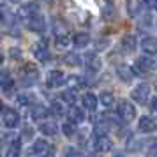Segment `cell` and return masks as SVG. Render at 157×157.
<instances>
[{
    "label": "cell",
    "mask_w": 157,
    "mask_h": 157,
    "mask_svg": "<svg viewBox=\"0 0 157 157\" xmlns=\"http://www.w3.org/2000/svg\"><path fill=\"white\" fill-rule=\"evenodd\" d=\"M83 106H85L86 111H95V108H97V97L90 92L85 94L83 95Z\"/></svg>",
    "instance_id": "obj_17"
},
{
    "label": "cell",
    "mask_w": 157,
    "mask_h": 157,
    "mask_svg": "<svg viewBox=\"0 0 157 157\" xmlns=\"http://www.w3.org/2000/svg\"><path fill=\"white\" fill-rule=\"evenodd\" d=\"M69 120H71V124H81L85 120V111L78 106H71V109H69Z\"/></svg>",
    "instance_id": "obj_14"
},
{
    "label": "cell",
    "mask_w": 157,
    "mask_h": 157,
    "mask_svg": "<svg viewBox=\"0 0 157 157\" xmlns=\"http://www.w3.org/2000/svg\"><path fill=\"white\" fill-rule=\"evenodd\" d=\"M113 157H129V155H125V154H122V152H117V154H113Z\"/></svg>",
    "instance_id": "obj_39"
},
{
    "label": "cell",
    "mask_w": 157,
    "mask_h": 157,
    "mask_svg": "<svg viewBox=\"0 0 157 157\" xmlns=\"http://www.w3.org/2000/svg\"><path fill=\"white\" fill-rule=\"evenodd\" d=\"M65 81L71 85V90H72V88H74V90H78V88H83V86H85V83H86V81L81 78V76H71V78L65 79Z\"/></svg>",
    "instance_id": "obj_22"
},
{
    "label": "cell",
    "mask_w": 157,
    "mask_h": 157,
    "mask_svg": "<svg viewBox=\"0 0 157 157\" xmlns=\"http://www.w3.org/2000/svg\"><path fill=\"white\" fill-rule=\"evenodd\" d=\"M101 102L104 104V106H111L115 102V97L111 92H101Z\"/></svg>",
    "instance_id": "obj_29"
},
{
    "label": "cell",
    "mask_w": 157,
    "mask_h": 157,
    "mask_svg": "<svg viewBox=\"0 0 157 157\" xmlns=\"http://www.w3.org/2000/svg\"><path fill=\"white\" fill-rule=\"evenodd\" d=\"M127 148L131 150V152H140V150L143 148L141 140H138V138H131V140L127 141Z\"/></svg>",
    "instance_id": "obj_25"
},
{
    "label": "cell",
    "mask_w": 157,
    "mask_h": 157,
    "mask_svg": "<svg viewBox=\"0 0 157 157\" xmlns=\"http://www.w3.org/2000/svg\"><path fill=\"white\" fill-rule=\"evenodd\" d=\"M141 48L147 55H157V39L155 37H145L141 43Z\"/></svg>",
    "instance_id": "obj_11"
},
{
    "label": "cell",
    "mask_w": 157,
    "mask_h": 157,
    "mask_svg": "<svg viewBox=\"0 0 157 157\" xmlns=\"http://www.w3.org/2000/svg\"><path fill=\"white\" fill-rule=\"evenodd\" d=\"M46 115H48V109L43 104H36V106L30 109V117L34 120H43V118H46Z\"/></svg>",
    "instance_id": "obj_18"
},
{
    "label": "cell",
    "mask_w": 157,
    "mask_h": 157,
    "mask_svg": "<svg viewBox=\"0 0 157 157\" xmlns=\"http://www.w3.org/2000/svg\"><path fill=\"white\" fill-rule=\"evenodd\" d=\"M154 67H155V62H154V58L148 57V55L140 57L134 64V69H138V72H148V71H152Z\"/></svg>",
    "instance_id": "obj_7"
},
{
    "label": "cell",
    "mask_w": 157,
    "mask_h": 157,
    "mask_svg": "<svg viewBox=\"0 0 157 157\" xmlns=\"http://www.w3.org/2000/svg\"><path fill=\"white\" fill-rule=\"evenodd\" d=\"M64 157H83V154L79 152V150L72 148V147H67L64 150Z\"/></svg>",
    "instance_id": "obj_32"
},
{
    "label": "cell",
    "mask_w": 157,
    "mask_h": 157,
    "mask_svg": "<svg viewBox=\"0 0 157 157\" xmlns=\"http://www.w3.org/2000/svg\"><path fill=\"white\" fill-rule=\"evenodd\" d=\"M13 2H20V0H13Z\"/></svg>",
    "instance_id": "obj_43"
},
{
    "label": "cell",
    "mask_w": 157,
    "mask_h": 157,
    "mask_svg": "<svg viewBox=\"0 0 157 157\" xmlns=\"http://www.w3.org/2000/svg\"><path fill=\"white\" fill-rule=\"evenodd\" d=\"M25 23H27L29 30H32V32H44V29H46V21L39 13H32Z\"/></svg>",
    "instance_id": "obj_3"
},
{
    "label": "cell",
    "mask_w": 157,
    "mask_h": 157,
    "mask_svg": "<svg viewBox=\"0 0 157 157\" xmlns=\"http://www.w3.org/2000/svg\"><path fill=\"white\" fill-rule=\"evenodd\" d=\"M69 44V39L67 37H57V46L58 48H65Z\"/></svg>",
    "instance_id": "obj_36"
},
{
    "label": "cell",
    "mask_w": 157,
    "mask_h": 157,
    "mask_svg": "<svg viewBox=\"0 0 157 157\" xmlns=\"http://www.w3.org/2000/svg\"><path fill=\"white\" fill-rule=\"evenodd\" d=\"M85 64L90 71H99L101 67H102V60H101V57L97 53H88L85 58Z\"/></svg>",
    "instance_id": "obj_10"
},
{
    "label": "cell",
    "mask_w": 157,
    "mask_h": 157,
    "mask_svg": "<svg viewBox=\"0 0 157 157\" xmlns=\"http://www.w3.org/2000/svg\"><path fill=\"white\" fill-rule=\"evenodd\" d=\"M64 83H65V76H64V72H60V71H51L48 74V78H46V85L50 88H58Z\"/></svg>",
    "instance_id": "obj_8"
},
{
    "label": "cell",
    "mask_w": 157,
    "mask_h": 157,
    "mask_svg": "<svg viewBox=\"0 0 157 157\" xmlns=\"http://www.w3.org/2000/svg\"><path fill=\"white\" fill-rule=\"evenodd\" d=\"M109 124H106V122H97L95 124V127H94V132H95V136L97 138H101V136H106L108 131H109V127H108Z\"/></svg>",
    "instance_id": "obj_24"
},
{
    "label": "cell",
    "mask_w": 157,
    "mask_h": 157,
    "mask_svg": "<svg viewBox=\"0 0 157 157\" xmlns=\"http://www.w3.org/2000/svg\"><path fill=\"white\" fill-rule=\"evenodd\" d=\"M143 9V4L141 0H127V13L129 16H138L141 13Z\"/></svg>",
    "instance_id": "obj_19"
},
{
    "label": "cell",
    "mask_w": 157,
    "mask_h": 157,
    "mask_svg": "<svg viewBox=\"0 0 157 157\" xmlns=\"http://www.w3.org/2000/svg\"><path fill=\"white\" fill-rule=\"evenodd\" d=\"M145 155L148 157H157V138H150L145 143Z\"/></svg>",
    "instance_id": "obj_21"
},
{
    "label": "cell",
    "mask_w": 157,
    "mask_h": 157,
    "mask_svg": "<svg viewBox=\"0 0 157 157\" xmlns=\"http://www.w3.org/2000/svg\"><path fill=\"white\" fill-rule=\"evenodd\" d=\"M154 7H155V11H157V2H155V6H154Z\"/></svg>",
    "instance_id": "obj_42"
},
{
    "label": "cell",
    "mask_w": 157,
    "mask_h": 157,
    "mask_svg": "<svg viewBox=\"0 0 157 157\" xmlns=\"http://www.w3.org/2000/svg\"><path fill=\"white\" fill-rule=\"evenodd\" d=\"M60 97H62L64 102L74 104V101H76V94H74V90H64V92L60 94Z\"/></svg>",
    "instance_id": "obj_28"
},
{
    "label": "cell",
    "mask_w": 157,
    "mask_h": 157,
    "mask_svg": "<svg viewBox=\"0 0 157 157\" xmlns=\"http://www.w3.org/2000/svg\"><path fill=\"white\" fill-rule=\"evenodd\" d=\"M9 53H11V58H16V60L21 58V50H20V48H11Z\"/></svg>",
    "instance_id": "obj_35"
},
{
    "label": "cell",
    "mask_w": 157,
    "mask_h": 157,
    "mask_svg": "<svg viewBox=\"0 0 157 157\" xmlns=\"http://www.w3.org/2000/svg\"><path fill=\"white\" fill-rule=\"evenodd\" d=\"M39 131H41L44 136H55L58 132V125L55 122L48 120V122H43V124L39 125Z\"/></svg>",
    "instance_id": "obj_15"
},
{
    "label": "cell",
    "mask_w": 157,
    "mask_h": 157,
    "mask_svg": "<svg viewBox=\"0 0 157 157\" xmlns=\"http://www.w3.org/2000/svg\"><path fill=\"white\" fill-rule=\"evenodd\" d=\"M122 46H124V50L125 51H132L136 50V39H134V36H125L124 37V41H122Z\"/></svg>",
    "instance_id": "obj_23"
},
{
    "label": "cell",
    "mask_w": 157,
    "mask_h": 157,
    "mask_svg": "<svg viewBox=\"0 0 157 157\" xmlns=\"http://www.w3.org/2000/svg\"><path fill=\"white\" fill-rule=\"evenodd\" d=\"M50 111H51L53 117H62V115H64V108H62V104H60L58 101H53L51 106H50Z\"/></svg>",
    "instance_id": "obj_27"
},
{
    "label": "cell",
    "mask_w": 157,
    "mask_h": 157,
    "mask_svg": "<svg viewBox=\"0 0 157 157\" xmlns=\"http://www.w3.org/2000/svg\"><path fill=\"white\" fill-rule=\"evenodd\" d=\"M0 111H2V101H0Z\"/></svg>",
    "instance_id": "obj_41"
},
{
    "label": "cell",
    "mask_w": 157,
    "mask_h": 157,
    "mask_svg": "<svg viewBox=\"0 0 157 157\" xmlns=\"http://www.w3.org/2000/svg\"><path fill=\"white\" fill-rule=\"evenodd\" d=\"M2 120H4V124H6V127L14 129L16 125L20 124V115H18V111H14V109L6 108L4 113H2Z\"/></svg>",
    "instance_id": "obj_5"
},
{
    "label": "cell",
    "mask_w": 157,
    "mask_h": 157,
    "mask_svg": "<svg viewBox=\"0 0 157 157\" xmlns=\"http://www.w3.org/2000/svg\"><path fill=\"white\" fill-rule=\"evenodd\" d=\"M152 109H154V111L157 113V97H155L154 101H152Z\"/></svg>",
    "instance_id": "obj_38"
},
{
    "label": "cell",
    "mask_w": 157,
    "mask_h": 157,
    "mask_svg": "<svg viewBox=\"0 0 157 157\" xmlns=\"http://www.w3.org/2000/svg\"><path fill=\"white\" fill-rule=\"evenodd\" d=\"M117 74H118V78H120L122 81H125V83H131V81H132V78H134V72H132V69H131V67H127V65H120V67L117 69Z\"/></svg>",
    "instance_id": "obj_16"
},
{
    "label": "cell",
    "mask_w": 157,
    "mask_h": 157,
    "mask_svg": "<svg viewBox=\"0 0 157 157\" xmlns=\"http://www.w3.org/2000/svg\"><path fill=\"white\" fill-rule=\"evenodd\" d=\"M148 95H150V86L147 85V83H141V85H138L134 90L131 92V97H132L136 102H140V104L147 102Z\"/></svg>",
    "instance_id": "obj_4"
},
{
    "label": "cell",
    "mask_w": 157,
    "mask_h": 157,
    "mask_svg": "<svg viewBox=\"0 0 157 157\" xmlns=\"http://www.w3.org/2000/svg\"><path fill=\"white\" fill-rule=\"evenodd\" d=\"M88 43H90V36L85 34V32H79V34H76V36L72 37V44L78 46V48H85Z\"/></svg>",
    "instance_id": "obj_20"
},
{
    "label": "cell",
    "mask_w": 157,
    "mask_h": 157,
    "mask_svg": "<svg viewBox=\"0 0 157 157\" xmlns=\"http://www.w3.org/2000/svg\"><path fill=\"white\" fill-rule=\"evenodd\" d=\"M64 62L67 65H79L81 64V58H79L78 53H69V55H65Z\"/></svg>",
    "instance_id": "obj_26"
},
{
    "label": "cell",
    "mask_w": 157,
    "mask_h": 157,
    "mask_svg": "<svg viewBox=\"0 0 157 157\" xmlns=\"http://www.w3.org/2000/svg\"><path fill=\"white\" fill-rule=\"evenodd\" d=\"M20 155V141L16 140L11 147H9V150H7V157H18Z\"/></svg>",
    "instance_id": "obj_31"
},
{
    "label": "cell",
    "mask_w": 157,
    "mask_h": 157,
    "mask_svg": "<svg viewBox=\"0 0 157 157\" xmlns=\"http://www.w3.org/2000/svg\"><path fill=\"white\" fill-rule=\"evenodd\" d=\"M37 79H39V71H37L36 65H25L23 69V76H21V81L25 86H30V85H36Z\"/></svg>",
    "instance_id": "obj_2"
},
{
    "label": "cell",
    "mask_w": 157,
    "mask_h": 157,
    "mask_svg": "<svg viewBox=\"0 0 157 157\" xmlns=\"http://www.w3.org/2000/svg\"><path fill=\"white\" fill-rule=\"evenodd\" d=\"M32 51H34V55H36L37 60H48L50 58V51H48V48H46V41H43V43L36 44L34 48H32Z\"/></svg>",
    "instance_id": "obj_12"
},
{
    "label": "cell",
    "mask_w": 157,
    "mask_h": 157,
    "mask_svg": "<svg viewBox=\"0 0 157 157\" xmlns=\"http://www.w3.org/2000/svg\"><path fill=\"white\" fill-rule=\"evenodd\" d=\"M32 157H46L51 154V148L46 140H36L34 141V147H32Z\"/></svg>",
    "instance_id": "obj_6"
},
{
    "label": "cell",
    "mask_w": 157,
    "mask_h": 157,
    "mask_svg": "<svg viewBox=\"0 0 157 157\" xmlns=\"http://www.w3.org/2000/svg\"><path fill=\"white\" fill-rule=\"evenodd\" d=\"M0 2H2V0H0Z\"/></svg>",
    "instance_id": "obj_44"
},
{
    "label": "cell",
    "mask_w": 157,
    "mask_h": 157,
    "mask_svg": "<svg viewBox=\"0 0 157 157\" xmlns=\"http://www.w3.org/2000/svg\"><path fill=\"white\" fill-rule=\"evenodd\" d=\"M62 131H64V134L67 138H72V134L76 132V127H74V124H71V122H65L64 125H62Z\"/></svg>",
    "instance_id": "obj_30"
},
{
    "label": "cell",
    "mask_w": 157,
    "mask_h": 157,
    "mask_svg": "<svg viewBox=\"0 0 157 157\" xmlns=\"http://www.w3.org/2000/svg\"><path fill=\"white\" fill-rule=\"evenodd\" d=\"M2 62H4V57H2V53H0V65H2Z\"/></svg>",
    "instance_id": "obj_40"
},
{
    "label": "cell",
    "mask_w": 157,
    "mask_h": 157,
    "mask_svg": "<svg viewBox=\"0 0 157 157\" xmlns=\"http://www.w3.org/2000/svg\"><path fill=\"white\" fill-rule=\"evenodd\" d=\"M2 20H4L6 23H9V25H11L13 21H16V16L13 14L11 11H4V13H2Z\"/></svg>",
    "instance_id": "obj_34"
},
{
    "label": "cell",
    "mask_w": 157,
    "mask_h": 157,
    "mask_svg": "<svg viewBox=\"0 0 157 157\" xmlns=\"http://www.w3.org/2000/svg\"><path fill=\"white\" fill-rule=\"evenodd\" d=\"M111 147H113V141H111L108 136L95 138V150H97V152H109Z\"/></svg>",
    "instance_id": "obj_13"
},
{
    "label": "cell",
    "mask_w": 157,
    "mask_h": 157,
    "mask_svg": "<svg viewBox=\"0 0 157 157\" xmlns=\"http://www.w3.org/2000/svg\"><path fill=\"white\" fill-rule=\"evenodd\" d=\"M118 117H120L124 122H131V120H134V117H136V108L132 102H129V101H122L120 104H118Z\"/></svg>",
    "instance_id": "obj_1"
},
{
    "label": "cell",
    "mask_w": 157,
    "mask_h": 157,
    "mask_svg": "<svg viewBox=\"0 0 157 157\" xmlns=\"http://www.w3.org/2000/svg\"><path fill=\"white\" fill-rule=\"evenodd\" d=\"M32 136H34V129H32V127H25V129H23L21 138H32Z\"/></svg>",
    "instance_id": "obj_37"
},
{
    "label": "cell",
    "mask_w": 157,
    "mask_h": 157,
    "mask_svg": "<svg viewBox=\"0 0 157 157\" xmlns=\"http://www.w3.org/2000/svg\"><path fill=\"white\" fill-rule=\"evenodd\" d=\"M113 6H111V4H108L106 7H104V11H102V18H104V20H111V18H113Z\"/></svg>",
    "instance_id": "obj_33"
},
{
    "label": "cell",
    "mask_w": 157,
    "mask_h": 157,
    "mask_svg": "<svg viewBox=\"0 0 157 157\" xmlns=\"http://www.w3.org/2000/svg\"><path fill=\"white\" fill-rule=\"evenodd\" d=\"M140 131L141 132H154V131H157V122L152 117H141L140 118Z\"/></svg>",
    "instance_id": "obj_9"
}]
</instances>
